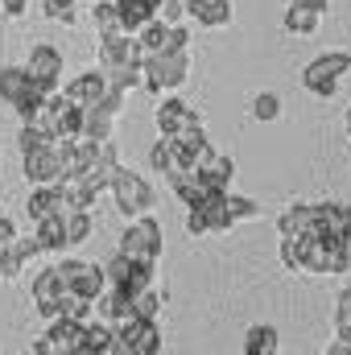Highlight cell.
<instances>
[{
    "instance_id": "cell-5",
    "label": "cell",
    "mask_w": 351,
    "mask_h": 355,
    "mask_svg": "<svg viewBox=\"0 0 351 355\" xmlns=\"http://www.w3.org/2000/svg\"><path fill=\"white\" fill-rule=\"evenodd\" d=\"M33 124H42L50 137H79V124H83V107L67 95V91H50L42 112L33 116Z\"/></svg>"
},
{
    "instance_id": "cell-42",
    "label": "cell",
    "mask_w": 351,
    "mask_h": 355,
    "mask_svg": "<svg viewBox=\"0 0 351 355\" xmlns=\"http://www.w3.org/2000/svg\"><path fill=\"white\" fill-rule=\"evenodd\" d=\"M21 272H25V265H21V261L12 257V248L4 244V248H0V277H21Z\"/></svg>"
},
{
    "instance_id": "cell-7",
    "label": "cell",
    "mask_w": 351,
    "mask_h": 355,
    "mask_svg": "<svg viewBox=\"0 0 351 355\" xmlns=\"http://www.w3.org/2000/svg\"><path fill=\"white\" fill-rule=\"evenodd\" d=\"M112 198H116V207L124 211V219H132V215H145L149 207H153V186L145 182L141 174H132V170H116V178H112Z\"/></svg>"
},
{
    "instance_id": "cell-38",
    "label": "cell",
    "mask_w": 351,
    "mask_h": 355,
    "mask_svg": "<svg viewBox=\"0 0 351 355\" xmlns=\"http://www.w3.org/2000/svg\"><path fill=\"white\" fill-rule=\"evenodd\" d=\"M149 166H153L157 174H170V166H174V153H170V137H162V141L149 149Z\"/></svg>"
},
{
    "instance_id": "cell-12",
    "label": "cell",
    "mask_w": 351,
    "mask_h": 355,
    "mask_svg": "<svg viewBox=\"0 0 351 355\" xmlns=\"http://www.w3.org/2000/svg\"><path fill=\"white\" fill-rule=\"evenodd\" d=\"M128 62H145V50L137 42V33H112L99 37V71H116Z\"/></svg>"
},
{
    "instance_id": "cell-20",
    "label": "cell",
    "mask_w": 351,
    "mask_h": 355,
    "mask_svg": "<svg viewBox=\"0 0 351 355\" xmlns=\"http://www.w3.org/2000/svg\"><path fill=\"white\" fill-rule=\"evenodd\" d=\"M33 79L25 75V67H0V99L8 103V107H17L21 99H29L33 95Z\"/></svg>"
},
{
    "instance_id": "cell-45",
    "label": "cell",
    "mask_w": 351,
    "mask_h": 355,
    "mask_svg": "<svg viewBox=\"0 0 351 355\" xmlns=\"http://www.w3.org/2000/svg\"><path fill=\"white\" fill-rule=\"evenodd\" d=\"M327 352H331V355H351V343H348V339H335Z\"/></svg>"
},
{
    "instance_id": "cell-31",
    "label": "cell",
    "mask_w": 351,
    "mask_h": 355,
    "mask_svg": "<svg viewBox=\"0 0 351 355\" xmlns=\"http://www.w3.org/2000/svg\"><path fill=\"white\" fill-rule=\"evenodd\" d=\"M277 347H281V343H277V331H273V327H252L248 339H244V352L248 355H273Z\"/></svg>"
},
{
    "instance_id": "cell-33",
    "label": "cell",
    "mask_w": 351,
    "mask_h": 355,
    "mask_svg": "<svg viewBox=\"0 0 351 355\" xmlns=\"http://www.w3.org/2000/svg\"><path fill=\"white\" fill-rule=\"evenodd\" d=\"M95 29H99V37H112V33H120L116 0H99V4H95Z\"/></svg>"
},
{
    "instance_id": "cell-21",
    "label": "cell",
    "mask_w": 351,
    "mask_h": 355,
    "mask_svg": "<svg viewBox=\"0 0 351 355\" xmlns=\"http://www.w3.org/2000/svg\"><path fill=\"white\" fill-rule=\"evenodd\" d=\"M277 232L281 236H306L314 232V202H293L277 215Z\"/></svg>"
},
{
    "instance_id": "cell-26",
    "label": "cell",
    "mask_w": 351,
    "mask_h": 355,
    "mask_svg": "<svg viewBox=\"0 0 351 355\" xmlns=\"http://www.w3.org/2000/svg\"><path fill=\"white\" fill-rule=\"evenodd\" d=\"M314 236H339L343 240V207L339 202H314Z\"/></svg>"
},
{
    "instance_id": "cell-10",
    "label": "cell",
    "mask_w": 351,
    "mask_h": 355,
    "mask_svg": "<svg viewBox=\"0 0 351 355\" xmlns=\"http://www.w3.org/2000/svg\"><path fill=\"white\" fill-rule=\"evenodd\" d=\"M21 170H25V178H29L33 186H54V182L62 178V157H58V149H54V137H50L46 145L25 149V153H21Z\"/></svg>"
},
{
    "instance_id": "cell-28",
    "label": "cell",
    "mask_w": 351,
    "mask_h": 355,
    "mask_svg": "<svg viewBox=\"0 0 351 355\" xmlns=\"http://www.w3.org/2000/svg\"><path fill=\"white\" fill-rule=\"evenodd\" d=\"M37 248L42 252H62L67 248V232H62V215H50V219H37Z\"/></svg>"
},
{
    "instance_id": "cell-47",
    "label": "cell",
    "mask_w": 351,
    "mask_h": 355,
    "mask_svg": "<svg viewBox=\"0 0 351 355\" xmlns=\"http://www.w3.org/2000/svg\"><path fill=\"white\" fill-rule=\"evenodd\" d=\"M348 132H351V107H348Z\"/></svg>"
},
{
    "instance_id": "cell-37",
    "label": "cell",
    "mask_w": 351,
    "mask_h": 355,
    "mask_svg": "<svg viewBox=\"0 0 351 355\" xmlns=\"http://www.w3.org/2000/svg\"><path fill=\"white\" fill-rule=\"evenodd\" d=\"M335 335L351 343V289L339 293V306H335Z\"/></svg>"
},
{
    "instance_id": "cell-19",
    "label": "cell",
    "mask_w": 351,
    "mask_h": 355,
    "mask_svg": "<svg viewBox=\"0 0 351 355\" xmlns=\"http://www.w3.org/2000/svg\"><path fill=\"white\" fill-rule=\"evenodd\" d=\"M186 17H194L207 29L232 25V0H186Z\"/></svg>"
},
{
    "instance_id": "cell-44",
    "label": "cell",
    "mask_w": 351,
    "mask_h": 355,
    "mask_svg": "<svg viewBox=\"0 0 351 355\" xmlns=\"http://www.w3.org/2000/svg\"><path fill=\"white\" fill-rule=\"evenodd\" d=\"M289 4H302V8H314V12H327L331 0H289Z\"/></svg>"
},
{
    "instance_id": "cell-48",
    "label": "cell",
    "mask_w": 351,
    "mask_h": 355,
    "mask_svg": "<svg viewBox=\"0 0 351 355\" xmlns=\"http://www.w3.org/2000/svg\"><path fill=\"white\" fill-rule=\"evenodd\" d=\"M0 215H4V211H0Z\"/></svg>"
},
{
    "instance_id": "cell-35",
    "label": "cell",
    "mask_w": 351,
    "mask_h": 355,
    "mask_svg": "<svg viewBox=\"0 0 351 355\" xmlns=\"http://www.w3.org/2000/svg\"><path fill=\"white\" fill-rule=\"evenodd\" d=\"M277 116H281V99L273 91L252 95V120H277Z\"/></svg>"
},
{
    "instance_id": "cell-25",
    "label": "cell",
    "mask_w": 351,
    "mask_h": 355,
    "mask_svg": "<svg viewBox=\"0 0 351 355\" xmlns=\"http://www.w3.org/2000/svg\"><path fill=\"white\" fill-rule=\"evenodd\" d=\"M198 207H203L207 232H228V227H232V215H228V190H215V194H207Z\"/></svg>"
},
{
    "instance_id": "cell-43",
    "label": "cell",
    "mask_w": 351,
    "mask_h": 355,
    "mask_svg": "<svg viewBox=\"0 0 351 355\" xmlns=\"http://www.w3.org/2000/svg\"><path fill=\"white\" fill-rule=\"evenodd\" d=\"M0 8H4V17H25L29 0H0Z\"/></svg>"
},
{
    "instance_id": "cell-23",
    "label": "cell",
    "mask_w": 351,
    "mask_h": 355,
    "mask_svg": "<svg viewBox=\"0 0 351 355\" xmlns=\"http://www.w3.org/2000/svg\"><path fill=\"white\" fill-rule=\"evenodd\" d=\"M112 339H116L112 322L91 318L87 327H83V347H79V355H112Z\"/></svg>"
},
{
    "instance_id": "cell-30",
    "label": "cell",
    "mask_w": 351,
    "mask_h": 355,
    "mask_svg": "<svg viewBox=\"0 0 351 355\" xmlns=\"http://www.w3.org/2000/svg\"><path fill=\"white\" fill-rule=\"evenodd\" d=\"M62 232H67V244H83L91 236V211H67L62 215Z\"/></svg>"
},
{
    "instance_id": "cell-3",
    "label": "cell",
    "mask_w": 351,
    "mask_h": 355,
    "mask_svg": "<svg viewBox=\"0 0 351 355\" xmlns=\"http://www.w3.org/2000/svg\"><path fill=\"white\" fill-rule=\"evenodd\" d=\"M120 257L141 261V265H157V257H162V223L149 211L128 219V227L120 236Z\"/></svg>"
},
{
    "instance_id": "cell-34",
    "label": "cell",
    "mask_w": 351,
    "mask_h": 355,
    "mask_svg": "<svg viewBox=\"0 0 351 355\" xmlns=\"http://www.w3.org/2000/svg\"><path fill=\"white\" fill-rule=\"evenodd\" d=\"M228 215H232V223H240V219H257V215H261V207H257L252 198H244V194H232V190H228Z\"/></svg>"
},
{
    "instance_id": "cell-39",
    "label": "cell",
    "mask_w": 351,
    "mask_h": 355,
    "mask_svg": "<svg viewBox=\"0 0 351 355\" xmlns=\"http://www.w3.org/2000/svg\"><path fill=\"white\" fill-rule=\"evenodd\" d=\"M153 17H162L166 25H178V21L186 17V0H157V8H153Z\"/></svg>"
},
{
    "instance_id": "cell-27",
    "label": "cell",
    "mask_w": 351,
    "mask_h": 355,
    "mask_svg": "<svg viewBox=\"0 0 351 355\" xmlns=\"http://www.w3.org/2000/svg\"><path fill=\"white\" fill-rule=\"evenodd\" d=\"M166 182H170V190H174L178 198H182V207H194V202H203V198H207V190H203L198 174H182V170H170V174H166Z\"/></svg>"
},
{
    "instance_id": "cell-16",
    "label": "cell",
    "mask_w": 351,
    "mask_h": 355,
    "mask_svg": "<svg viewBox=\"0 0 351 355\" xmlns=\"http://www.w3.org/2000/svg\"><path fill=\"white\" fill-rule=\"evenodd\" d=\"M194 174H198V182H203L207 194H215V190H228V186H232V178H236V162H232L228 153H211Z\"/></svg>"
},
{
    "instance_id": "cell-11",
    "label": "cell",
    "mask_w": 351,
    "mask_h": 355,
    "mask_svg": "<svg viewBox=\"0 0 351 355\" xmlns=\"http://www.w3.org/2000/svg\"><path fill=\"white\" fill-rule=\"evenodd\" d=\"M58 272V281H62V289H71V293H79V297H87L95 302V293L103 289V268L99 265H87V261H62V265H54Z\"/></svg>"
},
{
    "instance_id": "cell-4",
    "label": "cell",
    "mask_w": 351,
    "mask_h": 355,
    "mask_svg": "<svg viewBox=\"0 0 351 355\" xmlns=\"http://www.w3.org/2000/svg\"><path fill=\"white\" fill-rule=\"evenodd\" d=\"M116 339H112V355H157L162 352V331H157V318H120L116 327Z\"/></svg>"
},
{
    "instance_id": "cell-46",
    "label": "cell",
    "mask_w": 351,
    "mask_h": 355,
    "mask_svg": "<svg viewBox=\"0 0 351 355\" xmlns=\"http://www.w3.org/2000/svg\"><path fill=\"white\" fill-rule=\"evenodd\" d=\"M343 240H348V252H351V207H343Z\"/></svg>"
},
{
    "instance_id": "cell-24",
    "label": "cell",
    "mask_w": 351,
    "mask_h": 355,
    "mask_svg": "<svg viewBox=\"0 0 351 355\" xmlns=\"http://www.w3.org/2000/svg\"><path fill=\"white\" fill-rule=\"evenodd\" d=\"M120 33H137L145 21H153V0H116Z\"/></svg>"
},
{
    "instance_id": "cell-29",
    "label": "cell",
    "mask_w": 351,
    "mask_h": 355,
    "mask_svg": "<svg viewBox=\"0 0 351 355\" xmlns=\"http://www.w3.org/2000/svg\"><path fill=\"white\" fill-rule=\"evenodd\" d=\"M318 17H323V12H314V8L289 4V8H285V33H293V37H310V33L318 29Z\"/></svg>"
},
{
    "instance_id": "cell-36",
    "label": "cell",
    "mask_w": 351,
    "mask_h": 355,
    "mask_svg": "<svg viewBox=\"0 0 351 355\" xmlns=\"http://www.w3.org/2000/svg\"><path fill=\"white\" fill-rule=\"evenodd\" d=\"M42 12L50 17V21H62V25H75V0H42Z\"/></svg>"
},
{
    "instance_id": "cell-15",
    "label": "cell",
    "mask_w": 351,
    "mask_h": 355,
    "mask_svg": "<svg viewBox=\"0 0 351 355\" xmlns=\"http://www.w3.org/2000/svg\"><path fill=\"white\" fill-rule=\"evenodd\" d=\"M58 297H62L58 272H54V268H42V272L33 277V302H37V314H42L46 322L58 318Z\"/></svg>"
},
{
    "instance_id": "cell-17",
    "label": "cell",
    "mask_w": 351,
    "mask_h": 355,
    "mask_svg": "<svg viewBox=\"0 0 351 355\" xmlns=\"http://www.w3.org/2000/svg\"><path fill=\"white\" fill-rule=\"evenodd\" d=\"M62 91H67V95H71L79 107L99 103V99H103V91H108V75H103L99 67H95V71H83V75H75V79H71Z\"/></svg>"
},
{
    "instance_id": "cell-22",
    "label": "cell",
    "mask_w": 351,
    "mask_h": 355,
    "mask_svg": "<svg viewBox=\"0 0 351 355\" xmlns=\"http://www.w3.org/2000/svg\"><path fill=\"white\" fill-rule=\"evenodd\" d=\"M112 120H116V112H108L103 103H87V107H83L79 137H91V141H112Z\"/></svg>"
},
{
    "instance_id": "cell-1",
    "label": "cell",
    "mask_w": 351,
    "mask_h": 355,
    "mask_svg": "<svg viewBox=\"0 0 351 355\" xmlns=\"http://www.w3.org/2000/svg\"><path fill=\"white\" fill-rule=\"evenodd\" d=\"M302 244V261H298V272H318V277H339L351 268V252H348V240L339 236H298Z\"/></svg>"
},
{
    "instance_id": "cell-2",
    "label": "cell",
    "mask_w": 351,
    "mask_h": 355,
    "mask_svg": "<svg viewBox=\"0 0 351 355\" xmlns=\"http://www.w3.org/2000/svg\"><path fill=\"white\" fill-rule=\"evenodd\" d=\"M190 75V54L186 50H162V54H145L141 62V87L162 95V91H178Z\"/></svg>"
},
{
    "instance_id": "cell-9",
    "label": "cell",
    "mask_w": 351,
    "mask_h": 355,
    "mask_svg": "<svg viewBox=\"0 0 351 355\" xmlns=\"http://www.w3.org/2000/svg\"><path fill=\"white\" fill-rule=\"evenodd\" d=\"M153 268L157 265H141V261H128V257H112V265H103V277H108V285H116L120 293H128V302H132V293H141V289H149L153 285Z\"/></svg>"
},
{
    "instance_id": "cell-41",
    "label": "cell",
    "mask_w": 351,
    "mask_h": 355,
    "mask_svg": "<svg viewBox=\"0 0 351 355\" xmlns=\"http://www.w3.org/2000/svg\"><path fill=\"white\" fill-rule=\"evenodd\" d=\"M186 232L190 236H207V219H203V207H186Z\"/></svg>"
},
{
    "instance_id": "cell-6",
    "label": "cell",
    "mask_w": 351,
    "mask_h": 355,
    "mask_svg": "<svg viewBox=\"0 0 351 355\" xmlns=\"http://www.w3.org/2000/svg\"><path fill=\"white\" fill-rule=\"evenodd\" d=\"M351 71V54L343 50H335V54H323V58H314L306 71H302V87L310 91V95H318V99H331L335 91H339V79Z\"/></svg>"
},
{
    "instance_id": "cell-8",
    "label": "cell",
    "mask_w": 351,
    "mask_h": 355,
    "mask_svg": "<svg viewBox=\"0 0 351 355\" xmlns=\"http://www.w3.org/2000/svg\"><path fill=\"white\" fill-rule=\"evenodd\" d=\"M25 75L33 79V87L42 91V95L58 91L62 87V54H58L50 42H37V46L29 50V58H25Z\"/></svg>"
},
{
    "instance_id": "cell-14",
    "label": "cell",
    "mask_w": 351,
    "mask_h": 355,
    "mask_svg": "<svg viewBox=\"0 0 351 355\" xmlns=\"http://www.w3.org/2000/svg\"><path fill=\"white\" fill-rule=\"evenodd\" d=\"M190 124H203V116H198L186 99H178V95L162 99V107H157V132H162V137H174V132L190 128Z\"/></svg>"
},
{
    "instance_id": "cell-40",
    "label": "cell",
    "mask_w": 351,
    "mask_h": 355,
    "mask_svg": "<svg viewBox=\"0 0 351 355\" xmlns=\"http://www.w3.org/2000/svg\"><path fill=\"white\" fill-rule=\"evenodd\" d=\"M8 248H12V257H17L21 265H29V261L42 252V248H37V236H33V240H17V236H12V240H8Z\"/></svg>"
},
{
    "instance_id": "cell-32",
    "label": "cell",
    "mask_w": 351,
    "mask_h": 355,
    "mask_svg": "<svg viewBox=\"0 0 351 355\" xmlns=\"http://www.w3.org/2000/svg\"><path fill=\"white\" fill-rule=\"evenodd\" d=\"M128 306H132V314H137V318H157V314H162V293L149 285V289L132 293V302H128Z\"/></svg>"
},
{
    "instance_id": "cell-13",
    "label": "cell",
    "mask_w": 351,
    "mask_h": 355,
    "mask_svg": "<svg viewBox=\"0 0 351 355\" xmlns=\"http://www.w3.org/2000/svg\"><path fill=\"white\" fill-rule=\"evenodd\" d=\"M83 327L87 322H75V318H50V331H46V347L50 355H79L83 347Z\"/></svg>"
},
{
    "instance_id": "cell-18",
    "label": "cell",
    "mask_w": 351,
    "mask_h": 355,
    "mask_svg": "<svg viewBox=\"0 0 351 355\" xmlns=\"http://www.w3.org/2000/svg\"><path fill=\"white\" fill-rule=\"evenodd\" d=\"M50 215H67V198H62L58 182L54 186H33V194H29V219L37 223V219H50Z\"/></svg>"
}]
</instances>
